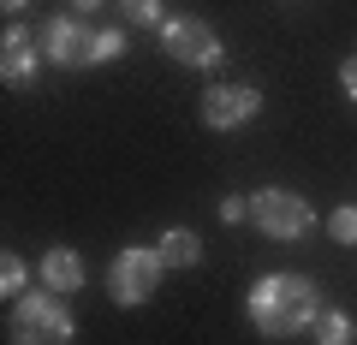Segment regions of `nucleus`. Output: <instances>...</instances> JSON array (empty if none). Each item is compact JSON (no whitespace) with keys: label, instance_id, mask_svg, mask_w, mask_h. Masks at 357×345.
<instances>
[{"label":"nucleus","instance_id":"nucleus-1","mask_svg":"<svg viewBox=\"0 0 357 345\" xmlns=\"http://www.w3.org/2000/svg\"><path fill=\"white\" fill-rule=\"evenodd\" d=\"M244 316H250L256 333H268V339H292V333H310L321 316V292L316 280H304V274H262V280L250 286V298H244Z\"/></svg>","mask_w":357,"mask_h":345},{"label":"nucleus","instance_id":"nucleus-2","mask_svg":"<svg viewBox=\"0 0 357 345\" xmlns=\"http://www.w3.org/2000/svg\"><path fill=\"white\" fill-rule=\"evenodd\" d=\"M36 36H42V54H48L54 66H66V72H89V66H107V60H119V54L131 48L126 30H96L89 18H77V13L48 18Z\"/></svg>","mask_w":357,"mask_h":345},{"label":"nucleus","instance_id":"nucleus-3","mask_svg":"<svg viewBox=\"0 0 357 345\" xmlns=\"http://www.w3.org/2000/svg\"><path fill=\"white\" fill-rule=\"evenodd\" d=\"M6 309H13V316H6V339L13 345H72L77 339V316L66 309L60 292H48V286L13 298Z\"/></svg>","mask_w":357,"mask_h":345},{"label":"nucleus","instance_id":"nucleus-4","mask_svg":"<svg viewBox=\"0 0 357 345\" xmlns=\"http://www.w3.org/2000/svg\"><path fill=\"white\" fill-rule=\"evenodd\" d=\"M155 36H161L167 60L191 66V72H220V66H227V42H220L203 18H191V13H167V24L155 30Z\"/></svg>","mask_w":357,"mask_h":345},{"label":"nucleus","instance_id":"nucleus-5","mask_svg":"<svg viewBox=\"0 0 357 345\" xmlns=\"http://www.w3.org/2000/svg\"><path fill=\"white\" fill-rule=\"evenodd\" d=\"M167 262L155 244H126V250L114 256V268H107V298H114L119 309H137L155 298V286H161Z\"/></svg>","mask_w":357,"mask_h":345},{"label":"nucleus","instance_id":"nucleus-6","mask_svg":"<svg viewBox=\"0 0 357 345\" xmlns=\"http://www.w3.org/2000/svg\"><path fill=\"white\" fill-rule=\"evenodd\" d=\"M250 220H256V232H268L274 244H298V238L316 232V208L298 191H280V185H268V191L250 197Z\"/></svg>","mask_w":357,"mask_h":345},{"label":"nucleus","instance_id":"nucleus-7","mask_svg":"<svg viewBox=\"0 0 357 345\" xmlns=\"http://www.w3.org/2000/svg\"><path fill=\"white\" fill-rule=\"evenodd\" d=\"M197 114H203L208 131H238V125H250V119L262 114V90H256V84H232V77H220V84L203 90Z\"/></svg>","mask_w":357,"mask_h":345},{"label":"nucleus","instance_id":"nucleus-8","mask_svg":"<svg viewBox=\"0 0 357 345\" xmlns=\"http://www.w3.org/2000/svg\"><path fill=\"white\" fill-rule=\"evenodd\" d=\"M42 36L36 30H24V24H6L0 30V77L13 84V90H30L36 84V72H42Z\"/></svg>","mask_w":357,"mask_h":345},{"label":"nucleus","instance_id":"nucleus-9","mask_svg":"<svg viewBox=\"0 0 357 345\" xmlns=\"http://www.w3.org/2000/svg\"><path fill=\"white\" fill-rule=\"evenodd\" d=\"M36 274H42V286H48V292H60V298H72L77 286L89 280V274H84V256H77V250H66V244H54V250L42 256V262H36Z\"/></svg>","mask_w":357,"mask_h":345},{"label":"nucleus","instance_id":"nucleus-10","mask_svg":"<svg viewBox=\"0 0 357 345\" xmlns=\"http://www.w3.org/2000/svg\"><path fill=\"white\" fill-rule=\"evenodd\" d=\"M155 250H161L167 274H178V268H197V262H203V238H197V232H185V227H167L161 238H155Z\"/></svg>","mask_w":357,"mask_h":345},{"label":"nucleus","instance_id":"nucleus-11","mask_svg":"<svg viewBox=\"0 0 357 345\" xmlns=\"http://www.w3.org/2000/svg\"><path fill=\"white\" fill-rule=\"evenodd\" d=\"M316 345H357V321L345 316V309H333V304H321V316H316Z\"/></svg>","mask_w":357,"mask_h":345},{"label":"nucleus","instance_id":"nucleus-12","mask_svg":"<svg viewBox=\"0 0 357 345\" xmlns=\"http://www.w3.org/2000/svg\"><path fill=\"white\" fill-rule=\"evenodd\" d=\"M114 13L137 30H161L167 24V0H114Z\"/></svg>","mask_w":357,"mask_h":345},{"label":"nucleus","instance_id":"nucleus-13","mask_svg":"<svg viewBox=\"0 0 357 345\" xmlns=\"http://www.w3.org/2000/svg\"><path fill=\"white\" fill-rule=\"evenodd\" d=\"M24 292H30V262L18 250H6L0 256V298L13 304V298H24Z\"/></svg>","mask_w":357,"mask_h":345},{"label":"nucleus","instance_id":"nucleus-14","mask_svg":"<svg viewBox=\"0 0 357 345\" xmlns=\"http://www.w3.org/2000/svg\"><path fill=\"white\" fill-rule=\"evenodd\" d=\"M328 238L333 244H357V208H333V215H328Z\"/></svg>","mask_w":357,"mask_h":345},{"label":"nucleus","instance_id":"nucleus-15","mask_svg":"<svg viewBox=\"0 0 357 345\" xmlns=\"http://www.w3.org/2000/svg\"><path fill=\"white\" fill-rule=\"evenodd\" d=\"M220 220L227 227H244L250 220V197H220Z\"/></svg>","mask_w":357,"mask_h":345},{"label":"nucleus","instance_id":"nucleus-16","mask_svg":"<svg viewBox=\"0 0 357 345\" xmlns=\"http://www.w3.org/2000/svg\"><path fill=\"white\" fill-rule=\"evenodd\" d=\"M340 84H345V95L357 102V54H345V66H340Z\"/></svg>","mask_w":357,"mask_h":345},{"label":"nucleus","instance_id":"nucleus-17","mask_svg":"<svg viewBox=\"0 0 357 345\" xmlns=\"http://www.w3.org/2000/svg\"><path fill=\"white\" fill-rule=\"evenodd\" d=\"M102 6H107V0H72V13H77V18H96Z\"/></svg>","mask_w":357,"mask_h":345},{"label":"nucleus","instance_id":"nucleus-18","mask_svg":"<svg viewBox=\"0 0 357 345\" xmlns=\"http://www.w3.org/2000/svg\"><path fill=\"white\" fill-rule=\"evenodd\" d=\"M0 6H6V18H13V13H24V6H30V0H0Z\"/></svg>","mask_w":357,"mask_h":345}]
</instances>
